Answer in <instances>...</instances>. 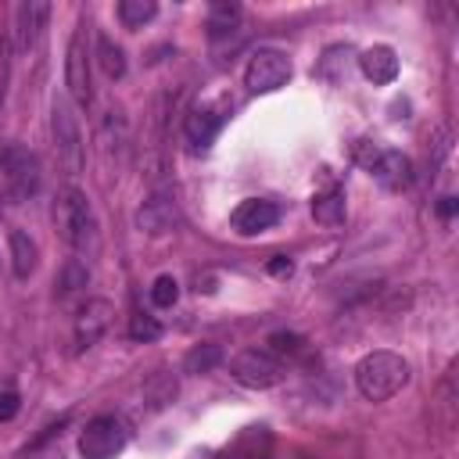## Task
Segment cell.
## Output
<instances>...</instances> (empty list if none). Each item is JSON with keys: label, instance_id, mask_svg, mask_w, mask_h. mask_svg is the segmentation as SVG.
<instances>
[{"label": "cell", "instance_id": "cell-1", "mask_svg": "<svg viewBox=\"0 0 459 459\" xmlns=\"http://www.w3.org/2000/svg\"><path fill=\"white\" fill-rule=\"evenodd\" d=\"M409 384V362L394 351H369L355 366V387L366 402H387Z\"/></svg>", "mask_w": 459, "mask_h": 459}, {"label": "cell", "instance_id": "cell-2", "mask_svg": "<svg viewBox=\"0 0 459 459\" xmlns=\"http://www.w3.org/2000/svg\"><path fill=\"white\" fill-rule=\"evenodd\" d=\"M54 219H57V230H61L65 244L75 255H93L97 251V219H93L90 197L79 186H65L61 190L57 208H54Z\"/></svg>", "mask_w": 459, "mask_h": 459}, {"label": "cell", "instance_id": "cell-3", "mask_svg": "<svg viewBox=\"0 0 459 459\" xmlns=\"http://www.w3.org/2000/svg\"><path fill=\"white\" fill-rule=\"evenodd\" d=\"M43 183V172H39V158L22 147V143H7L0 151V197L4 201H29Z\"/></svg>", "mask_w": 459, "mask_h": 459}, {"label": "cell", "instance_id": "cell-4", "mask_svg": "<svg viewBox=\"0 0 459 459\" xmlns=\"http://www.w3.org/2000/svg\"><path fill=\"white\" fill-rule=\"evenodd\" d=\"M129 441V427L122 416H93L79 434V455L82 459H115Z\"/></svg>", "mask_w": 459, "mask_h": 459}, {"label": "cell", "instance_id": "cell-5", "mask_svg": "<svg viewBox=\"0 0 459 459\" xmlns=\"http://www.w3.org/2000/svg\"><path fill=\"white\" fill-rule=\"evenodd\" d=\"M50 133H54V147H57V161L68 176H79L82 172V133H79V122L68 108L65 97H54V108H50Z\"/></svg>", "mask_w": 459, "mask_h": 459}, {"label": "cell", "instance_id": "cell-6", "mask_svg": "<svg viewBox=\"0 0 459 459\" xmlns=\"http://www.w3.org/2000/svg\"><path fill=\"white\" fill-rule=\"evenodd\" d=\"M230 373H233L237 384H244L251 391H265V387L283 380V362L265 348H244V351L233 355Z\"/></svg>", "mask_w": 459, "mask_h": 459}, {"label": "cell", "instance_id": "cell-7", "mask_svg": "<svg viewBox=\"0 0 459 459\" xmlns=\"http://www.w3.org/2000/svg\"><path fill=\"white\" fill-rule=\"evenodd\" d=\"M294 65L283 50H273V47H262L251 54L247 68H244V86L251 93H276L280 86H287Z\"/></svg>", "mask_w": 459, "mask_h": 459}, {"label": "cell", "instance_id": "cell-8", "mask_svg": "<svg viewBox=\"0 0 459 459\" xmlns=\"http://www.w3.org/2000/svg\"><path fill=\"white\" fill-rule=\"evenodd\" d=\"M65 86H68V97L75 104H90L93 100V90H90V50H86V32L82 25L72 32L68 39V50H65Z\"/></svg>", "mask_w": 459, "mask_h": 459}, {"label": "cell", "instance_id": "cell-9", "mask_svg": "<svg viewBox=\"0 0 459 459\" xmlns=\"http://www.w3.org/2000/svg\"><path fill=\"white\" fill-rule=\"evenodd\" d=\"M111 316H115V305L108 298H86V305L75 316V351L93 348L108 333Z\"/></svg>", "mask_w": 459, "mask_h": 459}, {"label": "cell", "instance_id": "cell-10", "mask_svg": "<svg viewBox=\"0 0 459 459\" xmlns=\"http://www.w3.org/2000/svg\"><path fill=\"white\" fill-rule=\"evenodd\" d=\"M280 222V204L276 201H265V197H247L233 208L230 215V226L240 233V237H258L265 230H273Z\"/></svg>", "mask_w": 459, "mask_h": 459}, {"label": "cell", "instance_id": "cell-11", "mask_svg": "<svg viewBox=\"0 0 459 459\" xmlns=\"http://www.w3.org/2000/svg\"><path fill=\"white\" fill-rule=\"evenodd\" d=\"M47 18H50V4H47V0H22V4L14 7V43H11V47H14L18 54H29V50L36 47V39H39Z\"/></svg>", "mask_w": 459, "mask_h": 459}, {"label": "cell", "instance_id": "cell-12", "mask_svg": "<svg viewBox=\"0 0 459 459\" xmlns=\"http://www.w3.org/2000/svg\"><path fill=\"white\" fill-rule=\"evenodd\" d=\"M222 122H226L222 108H215V104H197V108L186 111V118H183V133H186V140L194 143V151H208L212 140L219 136Z\"/></svg>", "mask_w": 459, "mask_h": 459}, {"label": "cell", "instance_id": "cell-13", "mask_svg": "<svg viewBox=\"0 0 459 459\" xmlns=\"http://www.w3.org/2000/svg\"><path fill=\"white\" fill-rule=\"evenodd\" d=\"M369 172H373V179H377L384 190H391V194H398V190H405V186L412 183V161H409L402 151H380V154L373 158Z\"/></svg>", "mask_w": 459, "mask_h": 459}, {"label": "cell", "instance_id": "cell-14", "mask_svg": "<svg viewBox=\"0 0 459 459\" xmlns=\"http://www.w3.org/2000/svg\"><path fill=\"white\" fill-rule=\"evenodd\" d=\"M176 222H179L176 201H172V197H165V194L147 197V201L140 204V212H136V226H140L147 237H161V233H169Z\"/></svg>", "mask_w": 459, "mask_h": 459}, {"label": "cell", "instance_id": "cell-15", "mask_svg": "<svg viewBox=\"0 0 459 459\" xmlns=\"http://www.w3.org/2000/svg\"><path fill=\"white\" fill-rule=\"evenodd\" d=\"M359 72L373 82V86H387L398 79V54L387 43H377L369 50L359 54Z\"/></svg>", "mask_w": 459, "mask_h": 459}, {"label": "cell", "instance_id": "cell-16", "mask_svg": "<svg viewBox=\"0 0 459 459\" xmlns=\"http://www.w3.org/2000/svg\"><path fill=\"white\" fill-rule=\"evenodd\" d=\"M7 244H11V269H14V276L18 280H29L36 273V262H39L36 240L25 230H11L7 233Z\"/></svg>", "mask_w": 459, "mask_h": 459}, {"label": "cell", "instance_id": "cell-17", "mask_svg": "<svg viewBox=\"0 0 459 459\" xmlns=\"http://www.w3.org/2000/svg\"><path fill=\"white\" fill-rule=\"evenodd\" d=\"M351 47H326V54L319 57V65H316V75L319 79H326L330 86H337V82H344L348 79V68H351Z\"/></svg>", "mask_w": 459, "mask_h": 459}, {"label": "cell", "instance_id": "cell-18", "mask_svg": "<svg viewBox=\"0 0 459 459\" xmlns=\"http://www.w3.org/2000/svg\"><path fill=\"white\" fill-rule=\"evenodd\" d=\"M344 190H323V194H316L312 197V219L319 222V226H341L344 222Z\"/></svg>", "mask_w": 459, "mask_h": 459}, {"label": "cell", "instance_id": "cell-19", "mask_svg": "<svg viewBox=\"0 0 459 459\" xmlns=\"http://www.w3.org/2000/svg\"><path fill=\"white\" fill-rule=\"evenodd\" d=\"M237 25H240V4L237 0H215L208 7V36L212 39L230 36Z\"/></svg>", "mask_w": 459, "mask_h": 459}, {"label": "cell", "instance_id": "cell-20", "mask_svg": "<svg viewBox=\"0 0 459 459\" xmlns=\"http://www.w3.org/2000/svg\"><path fill=\"white\" fill-rule=\"evenodd\" d=\"M97 65L108 79H122L126 75V54L118 43H111V36H97Z\"/></svg>", "mask_w": 459, "mask_h": 459}, {"label": "cell", "instance_id": "cell-21", "mask_svg": "<svg viewBox=\"0 0 459 459\" xmlns=\"http://www.w3.org/2000/svg\"><path fill=\"white\" fill-rule=\"evenodd\" d=\"M154 14H158L154 0H118V22L126 29H143Z\"/></svg>", "mask_w": 459, "mask_h": 459}, {"label": "cell", "instance_id": "cell-22", "mask_svg": "<svg viewBox=\"0 0 459 459\" xmlns=\"http://www.w3.org/2000/svg\"><path fill=\"white\" fill-rule=\"evenodd\" d=\"M222 362V348L219 344H197V348H190L186 351V359H183V373H212L215 366Z\"/></svg>", "mask_w": 459, "mask_h": 459}, {"label": "cell", "instance_id": "cell-23", "mask_svg": "<svg viewBox=\"0 0 459 459\" xmlns=\"http://www.w3.org/2000/svg\"><path fill=\"white\" fill-rule=\"evenodd\" d=\"M86 283H90V269H86V262L72 258V262L61 269V298H68V294H79Z\"/></svg>", "mask_w": 459, "mask_h": 459}, {"label": "cell", "instance_id": "cell-24", "mask_svg": "<svg viewBox=\"0 0 459 459\" xmlns=\"http://www.w3.org/2000/svg\"><path fill=\"white\" fill-rule=\"evenodd\" d=\"M129 337L140 341V344L158 341V337H161V323H158L154 316H147V312H133V316H129Z\"/></svg>", "mask_w": 459, "mask_h": 459}, {"label": "cell", "instance_id": "cell-25", "mask_svg": "<svg viewBox=\"0 0 459 459\" xmlns=\"http://www.w3.org/2000/svg\"><path fill=\"white\" fill-rule=\"evenodd\" d=\"M151 301L158 305V308H172L176 301H179V283H176V276H158L154 283H151Z\"/></svg>", "mask_w": 459, "mask_h": 459}, {"label": "cell", "instance_id": "cell-26", "mask_svg": "<svg viewBox=\"0 0 459 459\" xmlns=\"http://www.w3.org/2000/svg\"><path fill=\"white\" fill-rule=\"evenodd\" d=\"M301 348H305V341L298 333H273L265 351H273V355H298Z\"/></svg>", "mask_w": 459, "mask_h": 459}, {"label": "cell", "instance_id": "cell-27", "mask_svg": "<svg viewBox=\"0 0 459 459\" xmlns=\"http://www.w3.org/2000/svg\"><path fill=\"white\" fill-rule=\"evenodd\" d=\"M7 75H11V39H0V111L7 97Z\"/></svg>", "mask_w": 459, "mask_h": 459}, {"label": "cell", "instance_id": "cell-28", "mask_svg": "<svg viewBox=\"0 0 459 459\" xmlns=\"http://www.w3.org/2000/svg\"><path fill=\"white\" fill-rule=\"evenodd\" d=\"M18 409H22V398H18V391H0V423L14 420V416H18Z\"/></svg>", "mask_w": 459, "mask_h": 459}, {"label": "cell", "instance_id": "cell-29", "mask_svg": "<svg viewBox=\"0 0 459 459\" xmlns=\"http://www.w3.org/2000/svg\"><path fill=\"white\" fill-rule=\"evenodd\" d=\"M377 154H380V147H373L369 140H359V143H355V158H359V165H362V169H369Z\"/></svg>", "mask_w": 459, "mask_h": 459}, {"label": "cell", "instance_id": "cell-30", "mask_svg": "<svg viewBox=\"0 0 459 459\" xmlns=\"http://www.w3.org/2000/svg\"><path fill=\"white\" fill-rule=\"evenodd\" d=\"M269 273H273V276H290V273H294V262L283 258V255H276V258L269 262Z\"/></svg>", "mask_w": 459, "mask_h": 459}, {"label": "cell", "instance_id": "cell-31", "mask_svg": "<svg viewBox=\"0 0 459 459\" xmlns=\"http://www.w3.org/2000/svg\"><path fill=\"white\" fill-rule=\"evenodd\" d=\"M437 212H441V215L448 219V215L455 212V197H441V204H437Z\"/></svg>", "mask_w": 459, "mask_h": 459}, {"label": "cell", "instance_id": "cell-32", "mask_svg": "<svg viewBox=\"0 0 459 459\" xmlns=\"http://www.w3.org/2000/svg\"><path fill=\"white\" fill-rule=\"evenodd\" d=\"M0 201H4V197H0ZM0 212H4V204H0Z\"/></svg>", "mask_w": 459, "mask_h": 459}]
</instances>
